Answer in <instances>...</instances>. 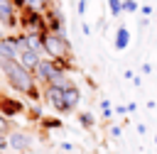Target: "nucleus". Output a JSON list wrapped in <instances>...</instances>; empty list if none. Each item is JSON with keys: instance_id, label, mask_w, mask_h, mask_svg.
Returning <instances> with one entry per match:
<instances>
[{"instance_id": "29", "label": "nucleus", "mask_w": 157, "mask_h": 154, "mask_svg": "<svg viewBox=\"0 0 157 154\" xmlns=\"http://www.w3.org/2000/svg\"><path fill=\"white\" fill-rule=\"evenodd\" d=\"M5 37H7V32H5V29H2V27H0V42H2V39H5Z\"/></svg>"}, {"instance_id": "22", "label": "nucleus", "mask_w": 157, "mask_h": 154, "mask_svg": "<svg viewBox=\"0 0 157 154\" xmlns=\"http://www.w3.org/2000/svg\"><path fill=\"white\" fill-rule=\"evenodd\" d=\"M7 152V134H0V154Z\"/></svg>"}, {"instance_id": "20", "label": "nucleus", "mask_w": 157, "mask_h": 154, "mask_svg": "<svg viewBox=\"0 0 157 154\" xmlns=\"http://www.w3.org/2000/svg\"><path fill=\"white\" fill-rule=\"evenodd\" d=\"M137 10H140L137 0H123V12H137Z\"/></svg>"}, {"instance_id": "23", "label": "nucleus", "mask_w": 157, "mask_h": 154, "mask_svg": "<svg viewBox=\"0 0 157 154\" xmlns=\"http://www.w3.org/2000/svg\"><path fill=\"white\" fill-rule=\"evenodd\" d=\"M108 132H110V137H120V132H123V130H120V125H110V130H108Z\"/></svg>"}, {"instance_id": "17", "label": "nucleus", "mask_w": 157, "mask_h": 154, "mask_svg": "<svg viewBox=\"0 0 157 154\" xmlns=\"http://www.w3.org/2000/svg\"><path fill=\"white\" fill-rule=\"evenodd\" d=\"M78 122H81L83 127H93V125H96V117H93L91 112H78Z\"/></svg>"}, {"instance_id": "27", "label": "nucleus", "mask_w": 157, "mask_h": 154, "mask_svg": "<svg viewBox=\"0 0 157 154\" xmlns=\"http://www.w3.org/2000/svg\"><path fill=\"white\" fill-rule=\"evenodd\" d=\"M113 112H118V115H125V112H128V108H125V105H118Z\"/></svg>"}, {"instance_id": "15", "label": "nucleus", "mask_w": 157, "mask_h": 154, "mask_svg": "<svg viewBox=\"0 0 157 154\" xmlns=\"http://www.w3.org/2000/svg\"><path fill=\"white\" fill-rule=\"evenodd\" d=\"M25 112H27V120H29V122H39V120L44 117V112H42L39 103H32V105H29V108H27Z\"/></svg>"}, {"instance_id": "25", "label": "nucleus", "mask_w": 157, "mask_h": 154, "mask_svg": "<svg viewBox=\"0 0 157 154\" xmlns=\"http://www.w3.org/2000/svg\"><path fill=\"white\" fill-rule=\"evenodd\" d=\"M140 12H142L145 17H150V15H152V5H142V7H140Z\"/></svg>"}, {"instance_id": "21", "label": "nucleus", "mask_w": 157, "mask_h": 154, "mask_svg": "<svg viewBox=\"0 0 157 154\" xmlns=\"http://www.w3.org/2000/svg\"><path fill=\"white\" fill-rule=\"evenodd\" d=\"M10 127H12V125H10V120L0 115V134H7V132H10Z\"/></svg>"}, {"instance_id": "10", "label": "nucleus", "mask_w": 157, "mask_h": 154, "mask_svg": "<svg viewBox=\"0 0 157 154\" xmlns=\"http://www.w3.org/2000/svg\"><path fill=\"white\" fill-rule=\"evenodd\" d=\"M61 98H64V110H66V112L76 110L78 103H81V90H78V86H76V83H69V86L61 90Z\"/></svg>"}, {"instance_id": "31", "label": "nucleus", "mask_w": 157, "mask_h": 154, "mask_svg": "<svg viewBox=\"0 0 157 154\" xmlns=\"http://www.w3.org/2000/svg\"><path fill=\"white\" fill-rule=\"evenodd\" d=\"M0 81H2V71H0Z\"/></svg>"}, {"instance_id": "7", "label": "nucleus", "mask_w": 157, "mask_h": 154, "mask_svg": "<svg viewBox=\"0 0 157 154\" xmlns=\"http://www.w3.org/2000/svg\"><path fill=\"white\" fill-rule=\"evenodd\" d=\"M32 147V137L22 130H10L7 132V149L12 152H27Z\"/></svg>"}, {"instance_id": "12", "label": "nucleus", "mask_w": 157, "mask_h": 154, "mask_svg": "<svg viewBox=\"0 0 157 154\" xmlns=\"http://www.w3.org/2000/svg\"><path fill=\"white\" fill-rule=\"evenodd\" d=\"M17 56H20V49H17L15 34H7V37L0 42V59H10V61H17Z\"/></svg>"}, {"instance_id": "13", "label": "nucleus", "mask_w": 157, "mask_h": 154, "mask_svg": "<svg viewBox=\"0 0 157 154\" xmlns=\"http://www.w3.org/2000/svg\"><path fill=\"white\" fill-rule=\"evenodd\" d=\"M128 44H130V32L125 24H120L115 29V49H128Z\"/></svg>"}, {"instance_id": "1", "label": "nucleus", "mask_w": 157, "mask_h": 154, "mask_svg": "<svg viewBox=\"0 0 157 154\" xmlns=\"http://www.w3.org/2000/svg\"><path fill=\"white\" fill-rule=\"evenodd\" d=\"M0 71H2V78L5 83L15 90V93H22L27 95L37 83H34V76L29 71H25L17 61H10V59H0Z\"/></svg>"}, {"instance_id": "19", "label": "nucleus", "mask_w": 157, "mask_h": 154, "mask_svg": "<svg viewBox=\"0 0 157 154\" xmlns=\"http://www.w3.org/2000/svg\"><path fill=\"white\" fill-rule=\"evenodd\" d=\"M101 115H103L105 120L113 117V105H110V100H101Z\"/></svg>"}, {"instance_id": "18", "label": "nucleus", "mask_w": 157, "mask_h": 154, "mask_svg": "<svg viewBox=\"0 0 157 154\" xmlns=\"http://www.w3.org/2000/svg\"><path fill=\"white\" fill-rule=\"evenodd\" d=\"M108 10H110L113 17H118L123 12V0H108Z\"/></svg>"}, {"instance_id": "16", "label": "nucleus", "mask_w": 157, "mask_h": 154, "mask_svg": "<svg viewBox=\"0 0 157 154\" xmlns=\"http://www.w3.org/2000/svg\"><path fill=\"white\" fill-rule=\"evenodd\" d=\"M39 125H42L44 130H61V127H64V122H61L59 117H42Z\"/></svg>"}, {"instance_id": "24", "label": "nucleus", "mask_w": 157, "mask_h": 154, "mask_svg": "<svg viewBox=\"0 0 157 154\" xmlns=\"http://www.w3.org/2000/svg\"><path fill=\"white\" fill-rule=\"evenodd\" d=\"M12 5H15V10H17V12L27 7V2H25V0H12Z\"/></svg>"}, {"instance_id": "28", "label": "nucleus", "mask_w": 157, "mask_h": 154, "mask_svg": "<svg viewBox=\"0 0 157 154\" xmlns=\"http://www.w3.org/2000/svg\"><path fill=\"white\" fill-rule=\"evenodd\" d=\"M61 149H66V152H71V149H74V144H71V142H61Z\"/></svg>"}, {"instance_id": "9", "label": "nucleus", "mask_w": 157, "mask_h": 154, "mask_svg": "<svg viewBox=\"0 0 157 154\" xmlns=\"http://www.w3.org/2000/svg\"><path fill=\"white\" fill-rule=\"evenodd\" d=\"M61 90H64V88H56V86H44V88H42V98H44V100H47L56 112H66V110H64Z\"/></svg>"}, {"instance_id": "11", "label": "nucleus", "mask_w": 157, "mask_h": 154, "mask_svg": "<svg viewBox=\"0 0 157 154\" xmlns=\"http://www.w3.org/2000/svg\"><path fill=\"white\" fill-rule=\"evenodd\" d=\"M44 56L42 54H37V51H32V49H27V51H20V56H17V64L25 68V71H29V73H34V68L39 66V61H42Z\"/></svg>"}, {"instance_id": "6", "label": "nucleus", "mask_w": 157, "mask_h": 154, "mask_svg": "<svg viewBox=\"0 0 157 154\" xmlns=\"http://www.w3.org/2000/svg\"><path fill=\"white\" fill-rule=\"evenodd\" d=\"M27 110V105L22 103V100H17V98H12L10 93H0V115L2 117H7V120H12V117H17V115H22Z\"/></svg>"}, {"instance_id": "4", "label": "nucleus", "mask_w": 157, "mask_h": 154, "mask_svg": "<svg viewBox=\"0 0 157 154\" xmlns=\"http://www.w3.org/2000/svg\"><path fill=\"white\" fill-rule=\"evenodd\" d=\"M59 73H64V71H61V68H59L52 59H42V61H39V66L34 68V73H32V76H34V83L44 88V86L54 83V78H56Z\"/></svg>"}, {"instance_id": "26", "label": "nucleus", "mask_w": 157, "mask_h": 154, "mask_svg": "<svg viewBox=\"0 0 157 154\" xmlns=\"http://www.w3.org/2000/svg\"><path fill=\"white\" fill-rule=\"evenodd\" d=\"M76 10H78V15H83V12H86V0H78V5H76Z\"/></svg>"}, {"instance_id": "3", "label": "nucleus", "mask_w": 157, "mask_h": 154, "mask_svg": "<svg viewBox=\"0 0 157 154\" xmlns=\"http://www.w3.org/2000/svg\"><path fill=\"white\" fill-rule=\"evenodd\" d=\"M17 29H20V32H25V34H37V37L47 34L44 15L34 12V10H29V7L20 10V12H17Z\"/></svg>"}, {"instance_id": "14", "label": "nucleus", "mask_w": 157, "mask_h": 154, "mask_svg": "<svg viewBox=\"0 0 157 154\" xmlns=\"http://www.w3.org/2000/svg\"><path fill=\"white\" fill-rule=\"evenodd\" d=\"M25 2H27L29 10H34V12H39V15H44L52 5H56L54 0H25Z\"/></svg>"}, {"instance_id": "5", "label": "nucleus", "mask_w": 157, "mask_h": 154, "mask_svg": "<svg viewBox=\"0 0 157 154\" xmlns=\"http://www.w3.org/2000/svg\"><path fill=\"white\" fill-rule=\"evenodd\" d=\"M44 22H47V32L52 34H64L66 37V17L61 12L59 5H52L47 12H44Z\"/></svg>"}, {"instance_id": "2", "label": "nucleus", "mask_w": 157, "mask_h": 154, "mask_svg": "<svg viewBox=\"0 0 157 154\" xmlns=\"http://www.w3.org/2000/svg\"><path fill=\"white\" fill-rule=\"evenodd\" d=\"M42 46H44V54L47 59L52 61H74L71 59V42L64 37V34H42Z\"/></svg>"}, {"instance_id": "8", "label": "nucleus", "mask_w": 157, "mask_h": 154, "mask_svg": "<svg viewBox=\"0 0 157 154\" xmlns=\"http://www.w3.org/2000/svg\"><path fill=\"white\" fill-rule=\"evenodd\" d=\"M0 27L17 29V10L12 0H0Z\"/></svg>"}, {"instance_id": "30", "label": "nucleus", "mask_w": 157, "mask_h": 154, "mask_svg": "<svg viewBox=\"0 0 157 154\" xmlns=\"http://www.w3.org/2000/svg\"><path fill=\"white\" fill-rule=\"evenodd\" d=\"M155 144H157V134H155Z\"/></svg>"}]
</instances>
